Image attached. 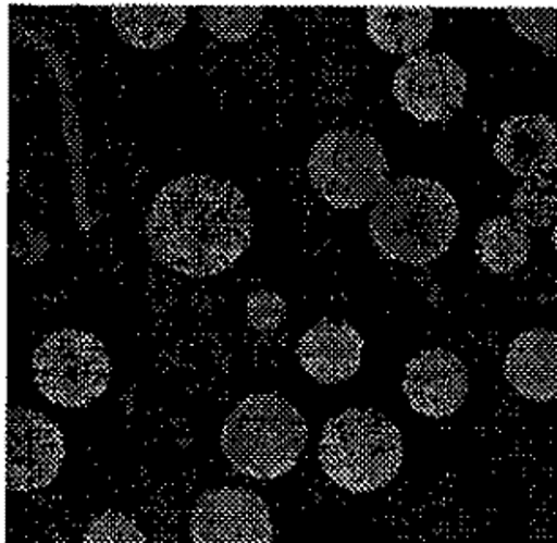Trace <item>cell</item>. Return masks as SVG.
Masks as SVG:
<instances>
[{
  "mask_svg": "<svg viewBox=\"0 0 557 543\" xmlns=\"http://www.w3.org/2000/svg\"><path fill=\"white\" fill-rule=\"evenodd\" d=\"M504 370L521 397L536 403L557 398V334L536 329L518 335L505 357Z\"/></svg>",
  "mask_w": 557,
  "mask_h": 543,
  "instance_id": "cell-13",
  "label": "cell"
},
{
  "mask_svg": "<svg viewBox=\"0 0 557 543\" xmlns=\"http://www.w3.org/2000/svg\"><path fill=\"white\" fill-rule=\"evenodd\" d=\"M512 212L523 226H547L557 220V185L553 180L531 178L516 190Z\"/></svg>",
  "mask_w": 557,
  "mask_h": 543,
  "instance_id": "cell-17",
  "label": "cell"
},
{
  "mask_svg": "<svg viewBox=\"0 0 557 543\" xmlns=\"http://www.w3.org/2000/svg\"><path fill=\"white\" fill-rule=\"evenodd\" d=\"M250 236L252 220L242 190L209 176L169 183L147 218L154 258L190 277L221 274L247 250Z\"/></svg>",
  "mask_w": 557,
  "mask_h": 543,
  "instance_id": "cell-1",
  "label": "cell"
},
{
  "mask_svg": "<svg viewBox=\"0 0 557 543\" xmlns=\"http://www.w3.org/2000/svg\"><path fill=\"white\" fill-rule=\"evenodd\" d=\"M284 310H286L284 303L270 292H259L256 296L250 297V303H248L250 321L261 330L275 329L284 319Z\"/></svg>",
  "mask_w": 557,
  "mask_h": 543,
  "instance_id": "cell-21",
  "label": "cell"
},
{
  "mask_svg": "<svg viewBox=\"0 0 557 543\" xmlns=\"http://www.w3.org/2000/svg\"><path fill=\"white\" fill-rule=\"evenodd\" d=\"M205 26L226 42L247 40L263 21V10L252 5H209L201 10Z\"/></svg>",
  "mask_w": 557,
  "mask_h": 543,
  "instance_id": "cell-18",
  "label": "cell"
},
{
  "mask_svg": "<svg viewBox=\"0 0 557 543\" xmlns=\"http://www.w3.org/2000/svg\"><path fill=\"white\" fill-rule=\"evenodd\" d=\"M313 187L335 209H360L386 190V155L381 144L360 131H330L308 160Z\"/></svg>",
  "mask_w": 557,
  "mask_h": 543,
  "instance_id": "cell-5",
  "label": "cell"
},
{
  "mask_svg": "<svg viewBox=\"0 0 557 543\" xmlns=\"http://www.w3.org/2000/svg\"><path fill=\"white\" fill-rule=\"evenodd\" d=\"M494 157L509 173L540 178L557 168V124L543 114L505 120L494 141Z\"/></svg>",
  "mask_w": 557,
  "mask_h": 543,
  "instance_id": "cell-11",
  "label": "cell"
},
{
  "mask_svg": "<svg viewBox=\"0 0 557 543\" xmlns=\"http://www.w3.org/2000/svg\"><path fill=\"white\" fill-rule=\"evenodd\" d=\"M510 26L521 37L545 48L557 46V10L553 8H525V10H509Z\"/></svg>",
  "mask_w": 557,
  "mask_h": 543,
  "instance_id": "cell-19",
  "label": "cell"
},
{
  "mask_svg": "<svg viewBox=\"0 0 557 543\" xmlns=\"http://www.w3.org/2000/svg\"><path fill=\"white\" fill-rule=\"evenodd\" d=\"M308 441L306 420L275 393L237 404L221 430V449L232 468L256 480L283 477L299 462Z\"/></svg>",
  "mask_w": 557,
  "mask_h": 543,
  "instance_id": "cell-3",
  "label": "cell"
},
{
  "mask_svg": "<svg viewBox=\"0 0 557 543\" xmlns=\"http://www.w3.org/2000/svg\"><path fill=\"white\" fill-rule=\"evenodd\" d=\"M84 543H145V536L129 517L109 511L87 526Z\"/></svg>",
  "mask_w": 557,
  "mask_h": 543,
  "instance_id": "cell-20",
  "label": "cell"
},
{
  "mask_svg": "<svg viewBox=\"0 0 557 543\" xmlns=\"http://www.w3.org/2000/svg\"><path fill=\"white\" fill-rule=\"evenodd\" d=\"M553 245H554V248H556V250H557V225H556V229H554V232H553Z\"/></svg>",
  "mask_w": 557,
  "mask_h": 543,
  "instance_id": "cell-22",
  "label": "cell"
},
{
  "mask_svg": "<svg viewBox=\"0 0 557 543\" xmlns=\"http://www.w3.org/2000/svg\"><path fill=\"white\" fill-rule=\"evenodd\" d=\"M319 460L333 484L371 493L389 484L403 468V433L375 409H346L324 425Z\"/></svg>",
  "mask_w": 557,
  "mask_h": 543,
  "instance_id": "cell-4",
  "label": "cell"
},
{
  "mask_svg": "<svg viewBox=\"0 0 557 543\" xmlns=\"http://www.w3.org/2000/svg\"><path fill=\"white\" fill-rule=\"evenodd\" d=\"M362 346V337L354 326L321 321L300 340L297 356L313 379L322 384H337L359 371Z\"/></svg>",
  "mask_w": 557,
  "mask_h": 543,
  "instance_id": "cell-12",
  "label": "cell"
},
{
  "mask_svg": "<svg viewBox=\"0 0 557 543\" xmlns=\"http://www.w3.org/2000/svg\"><path fill=\"white\" fill-rule=\"evenodd\" d=\"M111 18L125 42L135 48L160 49L176 38L185 26L187 10L176 4H125L113 5Z\"/></svg>",
  "mask_w": 557,
  "mask_h": 543,
  "instance_id": "cell-14",
  "label": "cell"
},
{
  "mask_svg": "<svg viewBox=\"0 0 557 543\" xmlns=\"http://www.w3.org/2000/svg\"><path fill=\"white\" fill-rule=\"evenodd\" d=\"M371 40L387 53H411L433 32V11L418 5H371L368 8Z\"/></svg>",
  "mask_w": 557,
  "mask_h": 543,
  "instance_id": "cell-15",
  "label": "cell"
},
{
  "mask_svg": "<svg viewBox=\"0 0 557 543\" xmlns=\"http://www.w3.org/2000/svg\"><path fill=\"white\" fill-rule=\"evenodd\" d=\"M466 71L444 53L414 54L406 60L393 82V95L406 113L420 122H447L463 106Z\"/></svg>",
  "mask_w": 557,
  "mask_h": 543,
  "instance_id": "cell-8",
  "label": "cell"
},
{
  "mask_svg": "<svg viewBox=\"0 0 557 543\" xmlns=\"http://www.w3.org/2000/svg\"><path fill=\"white\" fill-rule=\"evenodd\" d=\"M469 392L467 370L453 351H422L406 366L404 393L411 408L429 419H445L461 408Z\"/></svg>",
  "mask_w": 557,
  "mask_h": 543,
  "instance_id": "cell-10",
  "label": "cell"
},
{
  "mask_svg": "<svg viewBox=\"0 0 557 543\" xmlns=\"http://www.w3.org/2000/svg\"><path fill=\"white\" fill-rule=\"evenodd\" d=\"M33 371L44 397L64 408H82L108 390L111 361L95 335L60 330L35 350Z\"/></svg>",
  "mask_w": 557,
  "mask_h": 543,
  "instance_id": "cell-6",
  "label": "cell"
},
{
  "mask_svg": "<svg viewBox=\"0 0 557 543\" xmlns=\"http://www.w3.org/2000/svg\"><path fill=\"white\" fill-rule=\"evenodd\" d=\"M193 543H272L274 523L261 496L220 488L199 496L190 518Z\"/></svg>",
  "mask_w": 557,
  "mask_h": 543,
  "instance_id": "cell-9",
  "label": "cell"
},
{
  "mask_svg": "<svg viewBox=\"0 0 557 543\" xmlns=\"http://www.w3.org/2000/svg\"><path fill=\"white\" fill-rule=\"evenodd\" d=\"M531 252V237L525 226L507 218L498 215L487 220L480 226L476 236V254L485 269L494 274H507L520 269Z\"/></svg>",
  "mask_w": 557,
  "mask_h": 543,
  "instance_id": "cell-16",
  "label": "cell"
},
{
  "mask_svg": "<svg viewBox=\"0 0 557 543\" xmlns=\"http://www.w3.org/2000/svg\"><path fill=\"white\" fill-rule=\"evenodd\" d=\"M65 441L59 425L33 409L5 414V482L11 491L48 488L64 462Z\"/></svg>",
  "mask_w": 557,
  "mask_h": 543,
  "instance_id": "cell-7",
  "label": "cell"
},
{
  "mask_svg": "<svg viewBox=\"0 0 557 543\" xmlns=\"http://www.w3.org/2000/svg\"><path fill=\"white\" fill-rule=\"evenodd\" d=\"M460 212L447 188L428 178L389 183L370 215V236L393 261L428 264L447 252Z\"/></svg>",
  "mask_w": 557,
  "mask_h": 543,
  "instance_id": "cell-2",
  "label": "cell"
}]
</instances>
